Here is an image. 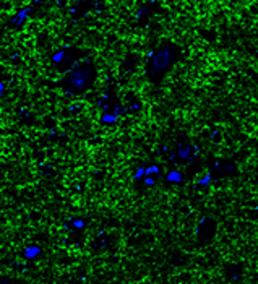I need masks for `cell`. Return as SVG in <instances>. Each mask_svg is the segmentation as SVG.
<instances>
[{
    "mask_svg": "<svg viewBox=\"0 0 258 284\" xmlns=\"http://www.w3.org/2000/svg\"><path fill=\"white\" fill-rule=\"evenodd\" d=\"M180 57V47L174 42H163L149 54L146 62V76L151 83H159L166 73L172 69Z\"/></svg>",
    "mask_w": 258,
    "mask_h": 284,
    "instance_id": "obj_1",
    "label": "cell"
},
{
    "mask_svg": "<svg viewBox=\"0 0 258 284\" xmlns=\"http://www.w3.org/2000/svg\"><path fill=\"white\" fill-rule=\"evenodd\" d=\"M96 76H97L96 67L90 64V62H86V64L78 65L68 71V73H65L62 80V88L67 94L73 96L83 94L94 85Z\"/></svg>",
    "mask_w": 258,
    "mask_h": 284,
    "instance_id": "obj_2",
    "label": "cell"
},
{
    "mask_svg": "<svg viewBox=\"0 0 258 284\" xmlns=\"http://www.w3.org/2000/svg\"><path fill=\"white\" fill-rule=\"evenodd\" d=\"M81 51L75 49V47H68V49H60L55 52L52 57V65L55 67V70L62 71V73H68L70 70L75 69V62L80 59Z\"/></svg>",
    "mask_w": 258,
    "mask_h": 284,
    "instance_id": "obj_3",
    "label": "cell"
},
{
    "mask_svg": "<svg viewBox=\"0 0 258 284\" xmlns=\"http://www.w3.org/2000/svg\"><path fill=\"white\" fill-rule=\"evenodd\" d=\"M214 234H216V221L213 218H202L197 228V239L200 244L211 242Z\"/></svg>",
    "mask_w": 258,
    "mask_h": 284,
    "instance_id": "obj_4",
    "label": "cell"
},
{
    "mask_svg": "<svg viewBox=\"0 0 258 284\" xmlns=\"http://www.w3.org/2000/svg\"><path fill=\"white\" fill-rule=\"evenodd\" d=\"M211 167H213L214 174L219 177H229L237 172V166L231 161H218V162H214Z\"/></svg>",
    "mask_w": 258,
    "mask_h": 284,
    "instance_id": "obj_5",
    "label": "cell"
},
{
    "mask_svg": "<svg viewBox=\"0 0 258 284\" xmlns=\"http://www.w3.org/2000/svg\"><path fill=\"white\" fill-rule=\"evenodd\" d=\"M114 103H115V98L112 96L111 93H106L104 96L101 98V103H99V106L104 110H109V109H112L114 107Z\"/></svg>",
    "mask_w": 258,
    "mask_h": 284,
    "instance_id": "obj_6",
    "label": "cell"
},
{
    "mask_svg": "<svg viewBox=\"0 0 258 284\" xmlns=\"http://www.w3.org/2000/svg\"><path fill=\"white\" fill-rule=\"evenodd\" d=\"M167 180L169 182H180V180H182V174H180V172H177V171L169 172V174H167Z\"/></svg>",
    "mask_w": 258,
    "mask_h": 284,
    "instance_id": "obj_7",
    "label": "cell"
}]
</instances>
